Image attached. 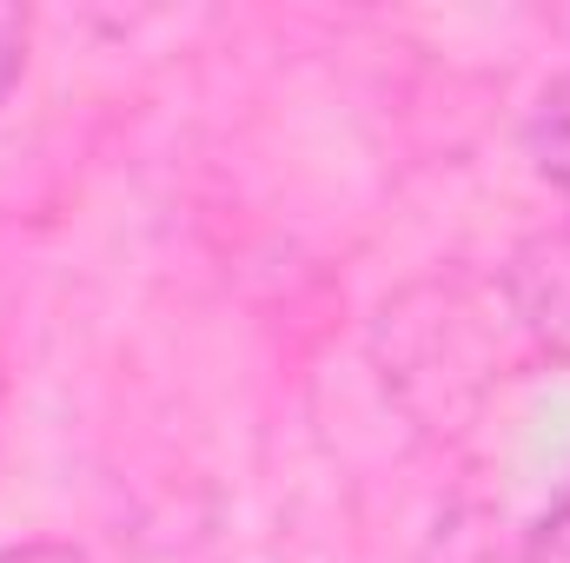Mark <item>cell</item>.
Returning <instances> with one entry per match:
<instances>
[{"instance_id":"1","label":"cell","mask_w":570,"mask_h":563,"mask_svg":"<svg viewBox=\"0 0 570 563\" xmlns=\"http://www.w3.org/2000/svg\"><path fill=\"white\" fill-rule=\"evenodd\" d=\"M538 166H544V179L570 199V73L544 93V107H538Z\"/></svg>"},{"instance_id":"3","label":"cell","mask_w":570,"mask_h":563,"mask_svg":"<svg viewBox=\"0 0 570 563\" xmlns=\"http://www.w3.org/2000/svg\"><path fill=\"white\" fill-rule=\"evenodd\" d=\"M0 563H87L73 544H13V551H0Z\"/></svg>"},{"instance_id":"2","label":"cell","mask_w":570,"mask_h":563,"mask_svg":"<svg viewBox=\"0 0 570 563\" xmlns=\"http://www.w3.org/2000/svg\"><path fill=\"white\" fill-rule=\"evenodd\" d=\"M20 60H27V13L20 7H0V93L13 87Z\"/></svg>"}]
</instances>
